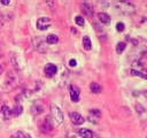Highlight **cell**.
Returning <instances> with one entry per match:
<instances>
[{
	"mask_svg": "<svg viewBox=\"0 0 147 138\" xmlns=\"http://www.w3.org/2000/svg\"><path fill=\"white\" fill-rule=\"evenodd\" d=\"M46 41L48 44H56L59 41V37L56 34H48L46 38Z\"/></svg>",
	"mask_w": 147,
	"mask_h": 138,
	"instance_id": "cell-14",
	"label": "cell"
},
{
	"mask_svg": "<svg viewBox=\"0 0 147 138\" xmlns=\"http://www.w3.org/2000/svg\"><path fill=\"white\" fill-rule=\"evenodd\" d=\"M1 3H3V5H8L9 1H8V0H1Z\"/></svg>",
	"mask_w": 147,
	"mask_h": 138,
	"instance_id": "cell-24",
	"label": "cell"
},
{
	"mask_svg": "<svg viewBox=\"0 0 147 138\" xmlns=\"http://www.w3.org/2000/svg\"><path fill=\"white\" fill-rule=\"evenodd\" d=\"M83 47H84L86 51H91V48H92V43H91L90 37L85 36V37L83 38Z\"/></svg>",
	"mask_w": 147,
	"mask_h": 138,
	"instance_id": "cell-12",
	"label": "cell"
},
{
	"mask_svg": "<svg viewBox=\"0 0 147 138\" xmlns=\"http://www.w3.org/2000/svg\"><path fill=\"white\" fill-rule=\"evenodd\" d=\"M75 22H76V24H78L79 26H83V25L85 24V20H84L82 16H76V17H75Z\"/></svg>",
	"mask_w": 147,
	"mask_h": 138,
	"instance_id": "cell-20",
	"label": "cell"
},
{
	"mask_svg": "<svg viewBox=\"0 0 147 138\" xmlns=\"http://www.w3.org/2000/svg\"><path fill=\"white\" fill-rule=\"evenodd\" d=\"M69 66H70V67H76V66H77V61H76L75 59H71V60L69 61Z\"/></svg>",
	"mask_w": 147,
	"mask_h": 138,
	"instance_id": "cell-23",
	"label": "cell"
},
{
	"mask_svg": "<svg viewBox=\"0 0 147 138\" xmlns=\"http://www.w3.org/2000/svg\"><path fill=\"white\" fill-rule=\"evenodd\" d=\"M78 135L82 138H93V132L88 129H79L78 130Z\"/></svg>",
	"mask_w": 147,
	"mask_h": 138,
	"instance_id": "cell-9",
	"label": "cell"
},
{
	"mask_svg": "<svg viewBox=\"0 0 147 138\" xmlns=\"http://www.w3.org/2000/svg\"><path fill=\"white\" fill-rule=\"evenodd\" d=\"M90 115H91V116H94L95 118H99V117L101 116V112H100L99 109H91Z\"/></svg>",
	"mask_w": 147,
	"mask_h": 138,
	"instance_id": "cell-19",
	"label": "cell"
},
{
	"mask_svg": "<svg viewBox=\"0 0 147 138\" xmlns=\"http://www.w3.org/2000/svg\"><path fill=\"white\" fill-rule=\"evenodd\" d=\"M51 112H52V118H53L54 123L57 124V125L61 124L63 122V113H62V110L56 105L53 103L51 106Z\"/></svg>",
	"mask_w": 147,
	"mask_h": 138,
	"instance_id": "cell-3",
	"label": "cell"
},
{
	"mask_svg": "<svg viewBox=\"0 0 147 138\" xmlns=\"http://www.w3.org/2000/svg\"><path fill=\"white\" fill-rule=\"evenodd\" d=\"M69 117H70L71 122H72L74 124H76V125H80V124H83L84 121H85V118H84L79 113H76V112L70 113V114H69Z\"/></svg>",
	"mask_w": 147,
	"mask_h": 138,
	"instance_id": "cell-5",
	"label": "cell"
},
{
	"mask_svg": "<svg viewBox=\"0 0 147 138\" xmlns=\"http://www.w3.org/2000/svg\"><path fill=\"white\" fill-rule=\"evenodd\" d=\"M125 47H126V44L123 43V41H119V43L116 45V52H117L118 54H122V53L124 52Z\"/></svg>",
	"mask_w": 147,
	"mask_h": 138,
	"instance_id": "cell-16",
	"label": "cell"
},
{
	"mask_svg": "<svg viewBox=\"0 0 147 138\" xmlns=\"http://www.w3.org/2000/svg\"><path fill=\"white\" fill-rule=\"evenodd\" d=\"M25 138H32L31 136H25Z\"/></svg>",
	"mask_w": 147,
	"mask_h": 138,
	"instance_id": "cell-26",
	"label": "cell"
},
{
	"mask_svg": "<svg viewBox=\"0 0 147 138\" xmlns=\"http://www.w3.org/2000/svg\"><path fill=\"white\" fill-rule=\"evenodd\" d=\"M0 26H1V22H0Z\"/></svg>",
	"mask_w": 147,
	"mask_h": 138,
	"instance_id": "cell-27",
	"label": "cell"
},
{
	"mask_svg": "<svg viewBox=\"0 0 147 138\" xmlns=\"http://www.w3.org/2000/svg\"><path fill=\"white\" fill-rule=\"evenodd\" d=\"M124 28H125V25H124V23H122V22H118V23L116 24V30H117L118 32H122V31L124 30Z\"/></svg>",
	"mask_w": 147,
	"mask_h": 138,
	"instance_id": "cell-22",
	"label": "cell"
},
{
	"mask_svg": "<svg viewBox=\"0 0 147 138\" xmlns=\"http://www.w3.org/2000/svg\"><path fill=\"white\" fill-rule=\"evenodd\" d=\"M57 71V67L53 63H48L46 67H45V74L47 77H53Z\"/></svg>",
	"mask_w": 147,
	"mask_h": 138,
	"instance_id": "cell-7",
	"label": "cell"
},
{
	"mask_svg": "<svg viewBox=\"0 0 147 138\" xmlns=\"http://www.w3.org/2000/svg\"><path fill=\"white\" fill-rule=\"evenodd\" d=\"M146 138H147V137H146Z\"/></svg>",
	"mask_w": 147,
	"mask_h": 138,
	"instance_id": "cell-29",
	"label": "cell"
},
{
	"mask_svg": "<svg viewBox=\"0 0 147 138\" xmlns=\"http://www.w3.org/2000/svg\"><path fill=\"white\" fill-rule=\"evenodd\" d=\"M115 8L119 12V13H123V14H133L134 13V5L131 3V2H127V1H119V2H115Z\"/></svg>",
	"mask_w": 147,
	"mask_h": 138,
	"instance_id": "cell-2",
	"label": "cell"
},
{
	"mask_svg": "<svg viewBox=\"0 0 147 138\" xmlns=\"http://www.w3.org/2000/svg\"><path fill=\"white\" fill-rule=\"evenodd\" d=\"M10 138H25V136H24V133L22 131H16L15 133H13L10 136Z\"/></svg>",
	"mask_w": 147,
	"mask_h": 138,
	"instance_id": "cell-21",
	"label": "cell"
},
{
	"mask_svg": "<svg viewBox=\"0 0 147 138\" xmlns=\"http://www.w3.org/2000/svg\"><path fill=\"white\" fill-rule=\"evenodd\" d=\"M0 70H1V68H0Z\"/></svg>",
	"mask_w": 147,
	"mask_h": 138,
	"instance_id": "cell-28",
	"label": "cell"
},
{
	"mask_svg": "<svg viewBox=\"0 0 147 138\" xmlns=\"http://www.w3.org/2000/svg\"><path fill=\"white\" fill-rule=\"evenodd\" d=\"M98 18H99V21H100L101 23H103V24H109V23H110V16H109L107 13H103V12L99 13V14H98Z\"/></svg>",
	"mask_w": 147,
	"mask_h": 138,
	"instance_id": "cell-8",
	"label": "cell"
},
{
	"mask_svg": "<svg viewBox=\"0 0 147 138\" xmlns=\"http://www.w3.org/2000/svg\"><path fill=\"white\" fill-rule=\"evenodd\" d=\"M18 83V77L15 72L13 71H8L7 76H6V79H5V83L2 85V89L6 90V91H9V90H13Z\"/></svg>",
	"mask_w": 147,
	"mask_h": 138,
	"instance_id": "cell-1",
	"label": "cell"
},
{
	"mask_svg": "<svg viewBox=\"0 0 147 138\" xmlns=\"http://www.w3.org/2000/svg\"><path fill=\"white\" fill-rule=\"evenodd\" d=\"M69 90H70V98H71V101L78 102V101H79V94H80L79 89H78L77 86H75V85H70Z\"/></svg>",
	"mask_w": 147,
	"mask_h": 138,
	"instance_id": "cell-6",
	"label": "cell"
},
{
	"mask_svg": "<svg viewBox=\"0 0 147 138\" xmlns=\"http://www.w3.org/2000/svg\"><path fill=\"white\" fill-rule=\"evenodd\" d=\"M90 90L93 92V93H100L101 91H102V86L99 84V83H95V82H93V83H91L90 84Z\"/></svg>",
	"mask_w": 147,
	"mask_h": 138,
	"instance_id": "cell-10",
	"label": "cell"
},
{
	"mask_svg": "<svg viewBox=\"0 0 147 138\" xmlns=\"http://www.w3.org/2000/svg\"><path fill=\"white\" fill-rule=\"evenodd\" d=\"M82 10H83V13H84L85 15H87V16H92V15H93V9H92V7H91L88 3H83V5H82Z\"/></svg>",
	"mask_w": 147,
	"mask_h": 138,
	"instance_id": "cell-11",
	"label": "cell"
},
{
	"mask_svg": "<svg viewBox=\"0 0 147 138\" xmlns=\"http://www.w3.org/2000/svg\"><path fill=\"white\" fill-rule=\"evenodd\" d=\"M1 113H2V115L5 116L6 120L9 118V117L11 116V109H10L8 106H2V108H1Z\"/></svg>",
	"mask_w": 147,
	"mask_h": 138,
	"instance_id": "cell-13",
	"label": "cell"
},
{
	"mask_svg": "<svg viewBox=\"0 0 147 138\" xmlns=\"http://www.w3.org/2000/svg\"><path fill=\"white\" fill-rule=\"evenodd\" d=\"M51 25V18L49 17H40L37 21V28L39 30H46Z\"/></svg>",
	"mask_w": 147,
	"mask_h": 138,
	"instance_id": "cell-4",
	"label": "cell"
},
{
	"mask_svg": "<svg viewBox=\"0 0 147 138\" xmlns=\"http://www.w3.org/2000/svg\"><path fill=\"white\" fill-rule=\"evenodd\" d=\"M22 112H23V107H22L21 105H16V106H15V108H14V109H11V114H13V115H15V116L21 115V114H22Z\"/></svg>",
	"mask_w": 147,
	"mask_h": 138,
	"instance_id": "cell-17",
	"label": "cell"
},
{
	"mask_svg": "<svg viewBox=\"0 0 147 138\" xmlns=\"http://www.w3.org/2000/svg\"><path fill=\"white\" fill-rule=\"evenodd\" d=\"M142 94H144V95H145V97L147 98V90H145V91H142Z\"/></svg>",
	"mask_w": 147,
	"mask_h": 138,
	"instance_id": "cell-25",
	"label": "cell"
},
{
	"mask_svg": "<svg viewBox=\"0 0 147 138\" xmlns=\"http://www.w3.org/2000/svg\"><path fill=\"white\" fill-rule=\"evenodd\" d=\"M131 75L132 76H138V77H141L144 79H147V74H144L139 70H136V69H131Z\"/></svg>",
	"mask_w": 147,
	"mask_h": 138,
	"instance_id": "cell-15",
	"label": "cell"
},
{
	"mask_svg": "<svg viewBox=\"0 0 147 138\" xmlns=\"http://www.w3.org/2000/svg\"><path fill=\"white\" fill-rule=\"evenodd\" d=\"M37 41H38V43H37V44H34V45H36V49H37V51H39V52H44L41 47H44V49H46V48H45V44L42 43V40H41L40 38H37Z\"/></svg>",
	"mask_w": 147,
	"mask_h": 138,
	"instance_id": "cell-18",
	"label": "cell"
}]
</instances>
